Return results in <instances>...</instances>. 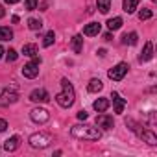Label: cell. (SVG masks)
<instances>
[{
	"mask_svg": "<svg viewBox=\"0 0 157 157\" xmlns=\"http://www.w3.org/2000/svg\"><path fill=\"white\" fill-rule=\"evenodd\" d=\"M21 146V139L17 137V135H13V137H10L6 142H4V150L6 151H15L17 148Z\"/></svg>",
	"mask_w": 157,
	"mask_h": 157,
	"instance_id": "14",
	"label": "cell"
},
{
	"mask_svg": "<svg viewBox=\"0 0 157 157\" xmlns=\"http://www.w3.org/2000/svg\"><path fill=\"white\" fill-rule=\"evenodd\" d=\"M61 87H63V91L59 93V94H56V102L63 107V109H68L72 104H74V98H76V93H74V87H72V83L67 80V78H63L61 80Z\"/></svg>",
	"mask_w": 157,
	"mask_h": 157,
	"instance_id": "2",
	"label": "cell"
},
{
	"mask_svg": "<svg viewBox=\"0 0 157 157\" xmlns=\"http://www.w3.org/2000/svg\"><path fill=\"white\" fill-rule=\"evenodd\" d=\"M98 33H100V24L98 22H91L83 28V35H87V37H94Z\"/></svg>",
	"mask_w": 157,
	"mask_h": 157,
	"instance_id": "15",
	"label": "cell"
},
{
	"mask_svg": "<svg viewBox=\"0 0 157 157\" xmlns=\"http://www.w3.org/2000/svg\"><path fill=\"white\" fill-rule=\"evenodd\" d=\"M4 2H6V4H17L19 0H4Z\"/></svg>",
	"mask_w": 157,
	"mask_h": 157,
	"instance_id": "31",
	"label": "cell"
},
{
	"mask_svg": "<svg viewBox=\"0 0 157 157\" xmlns=\"http://www.w3.org/2000/svg\"><path fill=\"white\" fill-rule=\"evenodd\" d=\"M4 15H6V11H4V8H2V6H0V19H2Z\"/></svg>",
	"mask_w": 157,
	"mask_h": 157,
	"instance_id": "32",
	"label": "cell"
},
{
	"mask_svg": "<svg viewBox=\"0 0 157 157\" xmlns=\"http://www.w3.org/2000/svg\"><path fill=\"white\" fill-rule=\"evenodd\" d=\"M151 2H155V0H151Z\"/></svg>",
	"mask_w": 157,
	"mask_h": 157,
	"instance_id": "34",
	"label": "cell"
},
{
	"mask_svg": "<svg viewBox=\"0 0 157 157\" xmlns=\"http://www.w3.org/2000/svg\"><path fill=\"white\" fill-rule=\"evenodd\" d=\"M70 133L76 139H87V140H98L102 137V131L89 124H76V126H72Z\"/></svg>",
	"mask_w": 157,
	"mask_h": 157,
	"instance_id": "1",
	"label": "cell"
},
{
	"mask_svg": "<svg viewBox=\"0 0 157 157\" xmlns=\"http://www.w3.org/2000/svg\"><path fill=\"white\" fill-rule=\"evenodd\" d=\"M96 6H98L100 13H107V11L111 10V0H98Z\"/></svg>",
	"mask_w": 157,
	"mask_h": 157,
	"instance_id": "23",
	"label": "cell"
},
{
	"mask_svg": "<svg viewBox=\"0 0 157 157\" xmlns=\"http://www.w3.org/2000/svg\"><path fill=\"white\" fill-rule=\"evenodd\" d=\"M151 57H153V44L148 41V43L144 44V50H142V54L139 56V61H140V63H146V61H150Z\"/></svg>",
	"mask_w": 157,
	"mask_h": 157,
	"instance_id": "11",
	"label": "cell"
},
{
	"mask_svg": "<svg viewBox=\"0 0 157 157\" xmlns=\"http://www.w3.org/2000/svg\"><path fill=\"white\" fill-rule=\"evenodd\" d=\"M30 117H32V120H33V122H37V124H44V122H48V118H50V113H48L46 109L35 107V109H32Z\"/></svg>",
	"mask_w": 157,
	"mask_h": 157,
	"instance_id": "8",
	"label": "cell"
},
{
	"mask_svg": "<svg viewBox=\"0 0 157 157\" xmlns=\"http://www.w3.org/2000/svg\"><path fill=\"white\" fill-rule=\"evenodd\" d=\"M2 54H4V48H2V46H0V57H2Z\"/></svg>",
	"mask_w": 157,
	"mask_h": 157,
	"instance_id": "33",
	"label": "cell"
},
{
	"mask_svg": "<svg viewBox=\"0 0 157 157\" xmlns=\"http://www.w3.org/2000/svg\"><path fill=\"white\" fill-rule=\"evenodd\" d=\"M128 68H129V65H128V63H118L117 67H113V68L107 72L109 80H113V82H120L122 78L128 74Z\"/></svg>",
	"mask_w": 157,
	"mask_h": 157,
	"instance_id": "6",
	"label": "cell"
},
{
	"mask_svg": "<svg viewBox=\"0 0 157 157\" xmlns=\"http://www.w3.org/2000/svg\"><path fill=\"white\" fill-rule=\"evenodd\" d=\"M37 4H39V0H26V2H24V6H26V10H28V11L37 10Z\"/></svg>",
	"mask_w": 157,
	"mask_h": 157,
	"instance_id": "27",
	"label": "cell"
},
{
	"mask_svg": "<svg viewBox=\"0 0 157 157\" xmlns=\"http://www.w3.org/2000/svg\"><path fill=\"white\" fill-rule=\"evenodd\" d=\"M39 65H41V57L35 56L33 61H30V63H26V65L22 67V76H24V78H30V80L37 78V74H39Z\"/></svg>",
	"mask_w": 157,
	"mask_h": 157,
	"instance_id": "5",
	"label": "cell"
},
{
	"mask_svg": "<svg viewBox=\"0 0 157 157\" xmlns=\"http://www.w3.org/2000/svg\"><path fill=\"white\" fill-rule=\"evenodd\" d=\"M17 57H19V54H17L13 48H10V50L6 52V59H8V61H11V63H13V61H17Z\"/></svg>",
	"mask_w": 157,
	"mask_h": 157,
	"instance_id": "28",
	"label": "cell"
},
{
	"mask_svg": "<svg viewBox=\"0 0 157 157\" xmlns=\"http://www.w3.org/2000/svg\"><path fill=\"white\" fill-rule=\"evenodd\" d=\"M151 10H148V8H142L140 11H139V19L140 21H148V19H151Z\"/></svg>",
	"mask_w": 157,
	"mask_h": 157,
	"instance_id": "25",
	"label": "cell"
},
{
	"mask_svg": "<svg viewBox=\"0 0 157 157\" xmlns=\"http://www.w3.org/2000/svg\"><path fill=\"white\" fill-rule=\"evenodd\" d=\"M28 28H30V30H41V28H43V22H41L39 19H30V21H28Z\"/></svg>",
	"mask_w": 157,
	"mask_h": 157,
	"instance_id": "26",
	"label": "cell"
},
{
	"mask_svg": "<svg viewBox=\"0 0 157 157\" xmlns=\"http://www.w3.org/2000/svg\"><path fill=\"white\" fill-rule=\"evenodd\" d=\"M102 87H104V83H102L100 80H96V78H93V80L89 82V85H87V91H89V93H100Z\"/></svg>",
	"mask_w": 157,
	"mask_h": 157,
	"instance_id": "18",
	"label": "cell"
},
{
	"mask_svg": "<svg viewBox=\"0 0 157 157\" xmlns=\"http://www.w3.org/2000/svg\"><path fill=\"white\" fill-rule=\"evenodd\" d=\"M137 39H139V35H137L135 32H131V33H126V35L122 37V43H124V44H131V46H133V44H137Z\"/></svg>",
	"mask_w": 157,
	"mask_h": 157,
	"instance_id": "22",
	"label": "cell"
},
{
	"mask_svg": "<svg viewBox=\"0 0 157 157\" xmlns=\"http://www.w3.org/2000/svg\"><path fill=\"white\" fill-rule=\"evenodd\" d=\"M107 28H109V32H115V30H120V28H122V19H120V17H115V19H109V21H107Z\"/></svg>",
	"mask_w": 157,
	"mask_h": 157,
	"instance_id": "20",
	"label": "cell"
},
{
	"mask_svg": "<svg viewBox=\"0 0 157 157\" xmlns=\"http://www.w3.org/2000/svg\"><path fill=\"white\" fill-rule=\"evenodd\" d=\"M19 100V94H17V91L15 89H6V91H2L0 93V107H8V105H11V104H15Z\"/></svg>",
	"mask_w": 157,
	"mask_h": 157,
	"instance_id": "7",
	"label": "cell"
},
{
	"mask_svg": "<svg viewBox=\"0 0 157 157\" xmlns=\"http://www.w3.org/2000/svg\"><path fill=\"white\" fill-rule=\"evenodd\" d=\"M126 126H128V128H129L133 133H137V137H139V139L146 140L148 144H151V146H155V144H157V139H155L153 131H151V129H148L146 126H140V124H137L133 118H126Z\"/></svg>",
	"mask_w": 157,
	"mask_h": 157,
	"instance_id": "3",
	"label": "cell"
},
{
	"mask_svg": "<svg viewBox=\"0 0 157 157\" xmlns=\"http://www.w3.org/2000/svg\"><path fill=\"white\" fill-rule=\"evenodd\" d=\"M22 54L28 56V57H35V56H39V50H37V46L33 43H28V44L22 46Z\"/></svg>",
	"mask_w": 157,
	"mask_h": 157,
	"instance_id": "17",
	"label": "cell"
},
{
	"mask_svg": "<svg viewBox=\"0 0 157 157\" xmlns=\"http://www.w3.org/2000/svg\"><path fill=\"white\" fill-rule=\"evenodd\" d=\"M70 48L74 54H80L83 50V35H74L70 41Z\"/></svg>",
	"mask_w": 157,
	"mask_h": 157,
	"instance_id": "13",
	"label": "cell"
},
{
	"mask_svg": "<svg viewBox=\"0 0 157 157\" xmlns=\"http://www.w3.org/2000/svg\"><path fill=\"white\" fill-rule=\"evenodd\" d=\"M111 98H113V105H115V113H124V107H126V100L124 98H120L118 96V93H113L111 94Z\"/></svg>",
	"mask_w": 157,
	"mask_h": 157,
	"instance_id": "12",
	"label": "cell"
},
{
	"mask_svg": "<svg viewBox=\"0 0 157 157\" xmlns=\"http://www.w3.org/2000/svg\"><path fill=\"white\" fill-rule=\"evenodd\" d=\"M109 100L107 98H98L94 104H93V107H94V111H98V113H104V111H107V107H109Z\"/></svg>",
	"mask_w": 157,
	"mask_h": 157,
	"instance_id": "16",
	"label": "cell"
},
{
	"mask_svg": "<svg viewBox=\"0 0 157 157\" xmlns=\"http://www.w3.org/2000/svg\"><path fill=\"white\" fill-rule=\"evenodd\" d=\"M30 100L32 102H39V104H46V102H50V94L44 89H35V91H32Z\"/></svg>",
	"mask_w": 157,
	"mask_h": 157,
	"instance_id": "10",
	"label": "cell"
},
{
	"mask_svg": "<svg viewBox=\"0 0 157 157\" xmlns=\"http://www.w3.org/2000/svg\"><path fill=\"white\" fill-rule=\"evenodd\" d=\"M96 126L102 128V129H113V128H115L113 117H109V115H105V113L98 115V117H96Z\"/></svg>",
	"mask_w": 157,
	"mask_h": 157,
	"instance_id": "9",
	"label": "cell"
},
{
	"mask_svg": "<svg viewBox=\"0 0 157 157\" xmlns=\"http://www.w3.org/2000/svg\"><path fill=\"white\" fill-rule=\"evenodd\" d=\"M87 111H80V113H78V118H80V120H87Z\"/></svg>",
	"mask_w": 157,
	"mask_h": 157,
	"instance_id": "29",
	"label": "cell"
},
{
	"mask_svg": "<svg viewBox=\"0 0 157 157\" xmlns=\"http://www.w3.org/2000/svg\"><path fill=\"white\" fill-rule=\"evenodd\" d=\"M50 142H52V135L46 133V131H39V133H33V135L30 137V146H32V148L43 150V148L50 146Z\"/></svg>",
	"mask_w": 157,
	"mask_h": 157,
	"instance_id": "4",
	"label": "cell"
},
{
	"mask_svg": "<svg viewBox=\"0 0 157 157\" xmlns=\"http://www.w3.org/2000/svg\"><path fill=\"white\" fill-rule=\"evenodd\" d=\"M6 128H8V122H6L4 118H0V133H2V131H4Z\"/></svg>",
	"mask_w": 157,
	"mask_h": 157,
	"instance_id": "30",
	"label": "cell"
},
{
	"mask_svg": "<svg viewBox=\"0 0 157 157\" xmlns=\"http://www.w3.org/2000/svg\"><path fill=\"white\" fill-rule=\"evenodd\" d=\"M137 6H139V0H124V4H122L126 13H133L137 10Z\"/></svg>",
	"mask_w": 157,
	"mask_h": 157,
	"instance_id": "19",
	"label": "cell"
},
{
	"mask_svg": "<svg viewBox=\"0 0 157 157\" xmlns=\"http://www.w3.org/2000/svg\"><path fill=\"white\" fill-rule=\"evenodd\" d=\"M11 39H13V32H11V28L0 26V41H11Z\"/></svg>",
	"mask_w": 157,
	"mask_h": 157,
	"instance_id": "21",
	"label": "cell"
},
{
	"mask_svg": "<svg viewBox=\"0 0 157 157\" xmlns=\"http://www.w3.org/2000/svg\"><path fill=\"white\" fill-rule=\"evenodd\" d=\"M54 41H56V33H54V32H48V33L44 35V39H43V46H52Z\"/></svg>",
	"mask_w": 157,
	"mask_h": 157,
	"instance_id": "24",
	"label": "cell"
}]
</instances>
